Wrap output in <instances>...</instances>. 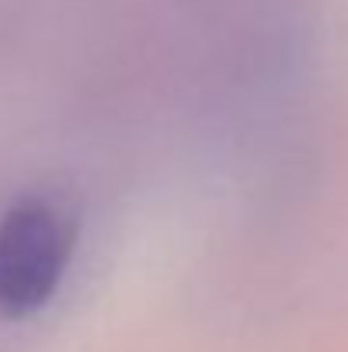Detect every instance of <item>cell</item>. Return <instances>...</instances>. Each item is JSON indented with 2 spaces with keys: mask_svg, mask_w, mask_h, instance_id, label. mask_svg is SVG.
Instances as JSON below:
<instances>
[{
  "mask_svg": "<svg viewBox=\"0 0 348 352\" xmlns=\"http://www.w3.org/2000/svg\"><path fill=\"white\" fill-rule=\"evenodd\" d=\"M76 219L51 195H21L0 216V318H27L58 291Z\"/></svg>",
  "mask_w": 348,
  "mask_h": 352,
  "instance_id": "cell-1",
  "label": "cell"
}]
</instances>
